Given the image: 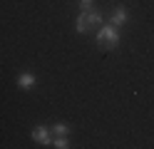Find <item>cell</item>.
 I'll list each match as a JSON object with an SVG mask.
<instances>
[{"label":"cell","instance_id":"obj_1","mask_svg":"<svg viewBox=\"0 0 154 149\" xmlns=\"http://www.w3.org/2000/svg\"><path fill=\"white\" fill-rule=\"evenodd\" d=\"M97 25H104V17L97 10H85V13H80L75 17V33L77 35L92 33V30H97Z\"/></svg>","mask_w":154,"mask_h":149},{"label":"cell","instance_id":"obj_2","mask_svg":"<svg viewBox=\"0 0 154 149\" xmlns=\"http://www.w3.org/2000/svg\"><path fill=\"white\" fill-rule=\"evenodd\" d=\"M94 37H97V42L102 45V47H107V50H112V47H117L119 45V27H114V25H100L97 30H94Z\"/></svg>","mask_w":154,"mask_h":149},{"label":"cell","instance_id":"obj_3","mask_svg":"<svg viewBox=\"0 0 154 149\" xmlns=\"http://www.w3.org/2000/svg\"><path fill=\"white\" fill-rule=\"evenodd\" d=\"M127 20H129L127 8H124V5H117V8L109 13V20H107V23L114 25V27H122V25H127Z\"/></svg>","mask_w":154,"mask_h":149},{"label":"cell","instance_id":"obj_4","mask_svg":"<svg viewBox=\"0 0 154 149\" xmlns=\"http://www.w3.org/2000/svg\"><path fill=\"white\" fill-rule=\"evenodd\" d=\"M30 137H32V142L42 144V147H50L52 144V134H50V129H47V127H35L32 132H30Z\"/></svg>","mask_w":154,"mask_h":149},{"label":"cell","instance_id":"obj_5","mask_svg":"<svg viewBox=\"0 0 154 149\" xmlns=\"http://www.w3.org/2000/svg\"><path fill=\"white\" fill-rule=\"evenodd\" d=\"M37 85V75H32V72H20L17 75V87L20 89H32Z\"/></svg>","mask_w":154,"mask_h":149},{"label":"cell","instance_id":"obj_6","mask_svg":"<svg viewBox=\"0 0 154 149\" xmlns=\"http://www.w3.org/2000/svg\"><path fill=\"white\" fill-rule=\"evenodd\" d=\"M50 147H57V149H67L70 147V139H67V134H55L52 137V144Z\"/></svg>","mask_w":154,"mask_h":149},{"label":"cell","instance_id":"obj_7","mask_svg":"<svg viewBox=\"0 0 154 149\" xmlns=\"http://www.w3.org/2000/svg\"><path fill=\"white\" fill-rule=\"evenodd\" d=\"M52 134H70V124H65V122L52 124Z\"/></svg>","mask_w":154,"mask_h":149},{"label":"cell","instance_id":"obj_8","mask_svg":"<svg viewBox=\"0 0 154 149\" xmlns=\"http://www.w3.org/2000/svg\"><path fill=\"white\" fill-rule=\"evenodd\" d=\"M94 3H97V0H77V8H80L82 13H85V10H92V8H94Z\"/></svg>","mask_w":154,"mask_h":149}]
</instances>
